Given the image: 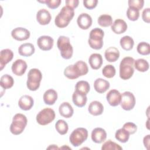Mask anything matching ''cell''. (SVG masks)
<instances>
[{"label":"cell","instance_id":"44dd1931","mask_svg":"<svg viewBox=\"0 0 150 150\" xmlns=\"http://www.w3.org/2000/svg\"><path fill=\"white\" fill-rule=\"evenodd\" d=\"M88 62L91 69L93 70L99 69L103 64L102 56L99 53H93L89 57Z\"/></svg>","mask_w":150,"mask_h":150},{"label":"cell","instance_id":"9c48e42d","mask_svg":"<svg viewBox=\"0 0 150 150\" xmlns=\"http://www.w3.org/2000/svg\"><path fill=\"white\" fill-rule=\"evenodd\" d=\"M135 98L134 95L130 91H125L121 94L120 104L122 109L129 111L133 109L135 105Z\"/></svg>","mask_w":150,"mask_h":150},{"label":"cell","instance_id":"83f0119b","mask_svg":"<svg viewBox=\"0 0 150 150\" xmlns=\"http://www.w3.org/2000/svg\"><path fill=\"white\" fill-rule=\"evenodd\" d=\"M64 75L69 79L73 80L80 77L79 73L74 64H71L66 67L64 70Z\"/></svg>","mask_w":150,"mask_h":150},{"label":"cell","instance_id":"7bdbcfd3","mask_svg":"<svg viewBox=\"0 0 150 150\" xmlns=\"http://www.w3.org/2000/svg\"><path fill=\"white\" fill-rule=\"evenodd\" d=\"M125 130H126L129 134H134L136 132L137 130V126L133 122H126L123 125L122 127Z\"/></svg>","mask_w":150,"mask_h":150},{"label":"cell","instance_id":"f1b7e54d","mask_svg":"<svg viewBox=\"0 0 150 150\" xmlns=\"http://www.w3.org/2000/svg\"><path fill=\"white\" fill-rule=\"evenodd\" d=\"M120 43L124 50L129 51L133 48L134 42L131 37L129 36H124L121 38Z\"/></svg>","mask_w":150,"mask_h":150},{"label":"cell","instance_id":"ee69618b","mask_svg":"<svg viewBox=\"0 0 150 150\" xmlns=\"http://www.w3.org/2000/svg\"><path fill=\"white\" fill-rule=\"evenodd\" d=\"M98 3L97 0H84L83 5L88 9H93L96 7Z\"/></svg>","mask_w":150,"mask_h":150},{"label":"cell","instance_id":"8fae6325","mask_svg":"<svg viewBox=\"0 0 150 150\" xmlns=\"http://www.w3.org/2000/svg\"><path fill=\"white\" fill-rule=\"evenodd\" d=\"M30 32L22 27H18L13 29L11 32L12 37L18 41H23L27 40L30 37Z\"/></svg>","mask_w":150,"mask_h":150},{"label":"cell","instance_id":"ab89813d","mask_svg":"<svg viewBox=\"0 0 150 150\" xmlns=\"http://www.w3.org/2000/svg\"><path fill=\"white\" fill-rule=\"evenodd\" d=\"M127 16L129 20L135 21L139 18V12L137 9L128 8L127 11Z\"/></svg>","mask_w":150,"mask_h":150},{"label":"cell","instance_id":"3957f363","mask_svg":"<svg viewBox=\"0 0 150 150\" xmlns=\"http://www.w3.org/2000/svg\"><path fill=\"white\" fill-rule=\"evenodd\" d=\"M28 123L26 117L21 113L16 114L12 119L10 126L11 132L15 135H19L23 132Z\"/></svg>","mask_w":150,"mask_h":150},{"label":"cell","instance_id":"8992f818","mask_svg":"<svg viewBox=\"0 0 150 150\" xmlns=\"http://www.w3.org/2000/svg\"><path fill=\"white\" fill-rule=\"evenodd\" d=\"M42 79V74L39 69L36 68L30 69L28 72V80L26 81L28 88L30 91L37 90L40 86Z\"/></svg>","mask_w":150,"mask_h":150},{"label":"cell","instance_id":"4316f807","mask_svg":"<svg viewBox=\"0 0 150 150\" xmlns=\"http://www.w3.org/2000/svg\"><path fill=\"white\" fill-rule=\"evenodd\" d=\"M72 100L75 105L78 107H83L86 104L87 98L86 95L74 91L72 95Z\"/></svg>","mask_w":150,"mask_h":150},{"label":"cell","instance_id":"cb8c5ba5","mask_svg":"<svg viewBox=\"0 0 150 150\" xmlns=\"http://www.w3.org/2000/svg\"><path fill=\"white\" fill-rule=\"evenodd\" d=\"M59 111L62 117L66 118L71 117L74 112L72 106L68 102L62 103L59 107Z\"/></svg>","mask_w":150,"mask_h":150},{"label":"cell","instance_id":"60d3db41","mask_svg":"<svg viewBox=\"0 0 150 150\" xmlns=\"http://www.w3.org/2000/svg\"><path fill=\"white\" fill-rule=\"evenodd\" d=\"M128 4L129 6L128 8H133L138 11H139L144 6V0H129L128 2Z\"/></svg>","mask_w":150,"mask_h":150},{"label":"cell","instance_id":"603a6c76","mask_svg":"<svg viewBox=\"0 0 150 150\" xmlns=\"http://www.w3.org/2000/svg\"><path fill=\"white\" fill-rule=\"evenodd\" d=\"M88 111L89 113L93 115H100L103 112L104 107L100 102L98 101H93L89 104Z\"/></svg>","mask_w":150,"mask_h":150},{"label":"cell","instance_id":"ffe728a7","mask_svg":"<svg viewBox=\"0 0 150 150\" xmlns=\"http://www.w3.org/2000/svg\"><path fill=\"white\" fill-rule=\"evenodd\" d=\"M104 56L108 62H115L120 57L119 50L115 47H110L105 50Z\"/></svg>","mask_w":150,"mask_h":150},{"label":"cell","instance_id":"484cf974","mask_svg":"<svg viewBox=\"0 0 150 150\" xmlns=\"http://www.w3.org/2000/svg\"><path fill=\"white\" fill-rule=\"evenodd\" d=\"M43 98L46 104L53 105L57 99V93L53 89H49L45 92Z\"/></svg>","mask_w":150,"mask_h":150},{"label":"cell","instance_id":"7a4b0ae2","mask_svg":"<svg viewBox=\"0 0 150 150\" xmlns=\"http://www.w3.org/2000/svg\"><path fill=\"white\" fill-rule=\"evenodd\" d=\"M135 60L131 57H125L122 59L120 64V77L122 80H128L134 73Z\"/></svg>","mask_w":150,"mask_h":150},{"label":"cell","instance_id":"7c38bea8","mask_svg":"<svg viewBox=\"0 0 150 150\" xmlns=\"http://www.w3.org/2000/svg\"><path fill=\"white\" fill-rule=\"evenodd\" d=\"M27 67V64L25 60L17 59L12 63L11 69L14 74L18 76H21L25 73Z\"/></svg>","mask_w":150,"mask_h":150},{"label":"cell","instance_id":"277c9868","mask_svg":"<svg viewBox=\"0 0 150 150\" xmlns=\"http://www.w3.org/2000/svg\"><path fill=\"white\" fill-rule=\"evenodd\" d=\"M104 31L98 28L92 29L89 35L88 43L91 48L95 50L101 49L103 46Z\"/></svg>","mask_w":150,"mask_h":150},{"label":"cell","instance_id":"7dc6e473","mask_svg":"<svg viewBox=\"0 0 150 150\" xmlns=\"http://www.w3.org/2000/svg\"><path fill=\"white\" fill-rule=\"evenodd\" d=\"M149 136L150 135H147L144 138L143 142L145 147L147 149H149Z\"/></svg>","mask_w":150,"mask_h":150},{"label":"cell","instance_id":"7402d4cb","mask_svg":"<svg viewBox=\"0 0 150 150\" xmlns=\"http://www.w3.org/2000/svg\"><path fill=\"white\" fill-rule=\"evenodd\" d=\"M110 83L103 79H97L94 82V88L98 93H105L110 87Z\"/></svg>","mask_w":150,"mask_h":150},{"label":"cell","instance_id":"c3c4849f","mask_svg":"<svg viewBox=\"0 0 150 150\" xmlns=\"http://www.w3.org/2000/svg\"><path fill=\"white\" fill-rule=\"evenodd\" d=\"M47 149H59V148L56 145H51L50 146H49Z\"/></svg>","mask_w":150,"mask_h":150},{"label":"cell","instance_id":"2e32d148","mask_svg":"<svg viewBox=\"0 0 150 150\" xmlns=\"http://www.w3.org/2000/svg\"><path fill=\"white\" fill-rule=\"evenodd\" d=\"M52 19L50 12L45 9H41L36 13V20L41 25H46L50 23Z\"/></svg>","mask_w":150,"mask_h":150},{"label":"cell","instance_id":"74e56055","mask_svg":"<svg viewBox=\"0 0 150 150\" xmlns=\"http://www.w3.org/2000/svg\"><path fill=\"white\" fill-rule=\"evenodd\" d=\"M74 65L79 71L80 76H82L87 74L88 71V69L86 62L82 60H79L75 63Z\"/></svg>","mask_w":150,"mask_h":150},{"label":"cell","instance_id":"52a82bcc","mask_svg":"<svg viewBox=\"0 0 150 150\" xmlns=\"http://www.w3.org/2000/svg\"><path fill=\"white\" fill-rule=\"evenodd\" d=\"M88 137L87 130L82 127L77 128L73 130L69 137V141L71 144L75 147L81 145Z\"/></svg>","mask_w":150,"mask_h":150},{"label":"cell","instance_id":"ac0fdd59","mask_svg":"<svg viewBox=\"0 0 150 150\" xmlns=\"http://www.w3.org/2000/svg\"><path fill=\"white\" fill-rule=\"evenodd\" d=\"M34 104L33 98L28 95L22 96L19 100L18 105L19 108L24 111H28L32 108Z\"/></svg>","mask_w":150,"mask_h":150},{"label":"cell","instance_id":"d6a6232c","mask_svg":"<svg viewBox=\"0 0 150 150\" xmlns=\"http://www.w3.org/2000/svg\"><path fill=\"white\" fill-rule=\"evenodd\" d=\"M129 134L123 128H120L118 129L115 134V137L116 139H117L118 141L122 143H125L127 142L129 138Z\"/></svg>","mask_w":150,"mask_h":150},{"label":"cell","instance_id":"bcb514c9","mask_svg":"<svg viewBox=\"0 0 150 150\" xmlns=\"http://www.w3.org/2000/svg\"><path fill=\"white\" fill-rule=\"evenodd\" d=\"M65 2L67 6H69L70 8L74 9L78 6L79 1V0H67Z\"/></svg>","mask_w":150,"mask_h":150},{"label":"cell","instance_id":"f6af8a7d","mask_svg":"<svg viewBox=\"0 0 150 150\" xmlns=\"http://www.w3.org/2000/svg\"><path fill=\"white\" fill-rule=\"evenodd\" d=\"M142 18L144 22L149 23L150 22V8L144 9L142 13Z\"/></svg>","mask_w":150,"mask_h":150},{"label":"cell","instance_id":"5bb4252c","mask_svg":"<svg viewBox=\"0 0 150 150\" xmlns=\"http://www.w3.org/2000/svg\"><path fill=\"white\" fill-rule=\"evenodd\" d=\"M77 23L80 29L87 30L92 25V18L88 13H82L78 16Z\"/></svg>","mask_w":150,"mask_h":150},{"label":"cell","instance_id":"d590c367","mask_svg":"<svg viewBox=\"0 0 150 150\" xmlns=\"http://www.w3.org/2000/svg\"><path fill=\"white\" fill-rule=\"evenodd\" d=\"M137 50L141 55H148L150 53V45L145 42H140L137 45Z\"/></svg>","mask_w":150,"mask_h":150},{"label":"cell","instance_id":"5b68a950","mask_svg":"<svg viewBox=\"0 0 150 150\" xmlns=\"http://www.w3.org/2000/svg\"><path fill=\"white\" fill-rule=\"evenodd\" d=\"M57 46L60 52V54L63 59H70L72 57L73 49L68 37L60 36L57 39Z\"/></svg>","mask_w":150,"mask_h":150},{"label":"cell","instance_id":"e0dca14e","mask_svg":"<svg viewBox=\"0 0 150 150\" xmlns=\"http://www.w3.org/2000/svg\"><path fill=\"white\" fill-rule=\"evenodd\" d=\"M13 57V53L9 49H5L0 52V66L2 70L6 64L10 62Z\"/></svg>","mask_w":150,"mask_h":150},{"label":"cell","instance_id":"6da1fadb","mask_svg":"<svg viewBox=\"0 0 150 150\" xmlns=\"http://www.w3.org/2000/svg\"><path fill=\"white\" fill-rule=\"evenodd\" d=\"M74 15V9L69 6H64L54 19L55 25L59 28H63L68 26Z\"/></svg>","mask_w":150,"mask_h":150},{"label":"cell","instance_id":"f546056e","mask_svg":"<svg viewBox=\"0 0 150 150\" xmlns=\"http://www.w3.org/2000/svg\"><path fill=\"white\" fill-rule=\"evenodd\" d=\"M14 84V80L13 77L8 74H4L1 77V80H0V85L2 88L4 89H8L11 88Z\"/></svg>","mask_w":150,"mask_h":150},{"label":"cell","instance_id":"1f68e13d","mask_svg":"<svg viewBox=\"0 0 150 150\" xmlns=\"http://www.w3.org/2000/svg\"><path fill=\"white\" fill-rule=\"evenodd\" d=\"M134 66L138 71L145 72L149 69L148 62L144 59H138L134 61Z\"/></svg>","mask_w":150,"mask_h":150},{"label":"cell","instance_id":"4dcf8cb0","mask_svg":"<svg viewBox=\"0 0 150 150\" xmlns=\"http://www.w3.org/2000/svg\"><path fill=\"white\" fill-rule=\"evenodd\" d=\"M75 89V91L80 93L83 94L87 95V94L89 92L90 89V84L86 81L80 80L76 84Z\"/></svg>","mask_w":150,"mask_h":150},{"label":"cell","instance_id":"d6986e66","mask_svg":"<svg viewBox=\"0 0 150 150\" xmlns=\"http://www.w3.org/2000/svg\"><path fill=\"white\" fill-rule=\"evenodd\" d=\"M111 30L116 34L124 33L127 29V24L125 21L121 19H117L111 25Z\"/></svg>","mask_w":150,"mask_h":150},{"label":"cell","instance_id":"b9f144b4","mask_svg":"<svg viewBox=\"0 0 150 150\" xmlns=\"http://www.w3.org/2000/svg\"><path fill=\"white\" fill-rule=\"evenodd\" d=\"M40 3H43V4H45L50 9H56L57 8L62 1L61 0H45V1H38Z\"/></svg>","mask_w":150,"mask_h":150},{"label":"cell","instance_id":"8d00e7d4","mask_svg":"<svg viewBox=\"0 0 150 150\" xmlns=\"http://www.w3.org/2000/svg\"><path fill=\"white\" fill-rule=\"evenodd\" d=\"M122 149V148L120 145L110 139L105 142L101 146L102 150H121Z\"/></svg>","mask_w":150,"mask_h":150},{"label":"cell","instance_id":"9a60e30c","mask_svg":"<svg viewBox=\"0 0 150 150\" xmlns=\"http://www.w3.org/2000/svg\"><path fill=\"white\" fill-rule=\"evenodd\" d=\"M91 137L94 142L100 144L105 140L107 138V133L105 129L102 128H96L92 131Z\"/></svg>","mask_w":150,"mask_h":150},{"label":"cell","instance_id":"f35d334b","mask_svg":"<svg viewBox=\"0 0 150 150\" xmlns=\"http://www.w3.org/2000/svg\"><path fill=\"white\" fill-rule=\"evenodd\" d=\"M115 69L111 64L105 66L102 70V73L103 76L108 79L113 77L115 75Z\"/></svg>","mask_w":150,"mask_h":150},{"label":"cell","instance_id":"ba28073f","mask_svg":"<svg viewBox=\"0 0 150 150\" xmlns=\"http://www.w3.org/2000/svg\"><path fill=\"white\" fill-rule=\"evenodd\" d=\"M55 118L54 111L50 108L42 110L36 115V121L41 125H46L52 122Z\"/></svg>","mask_w":150,"mask_h":150},{"label":"cell","instance_id":"836d02e7","mask_svg":"<svg viewBox=\"0 0 150 150\" xmlns=\"http://www.w3.org/2000/svg\"><path fill=\"white\" fill-rule=\"evenodd\" d=\"M55 128L60 135L66 134L69 129L67 123L63 120H59L55 124Z\"/></svg>","mask_w":150,"mask_h":150},{"label":"cell","instance_id":"d4e9b609","mask_svg":"<svg viewBox=\"0 0 150 150\" xmlns=\"http://www.w3.org/2000/svg\"><path fill=\"white\" fill-rule=\"evenodd\" d=\"M35 51L34 46L30 43L22 44L18 48V52L21 56L29 57L32 55Z\"/></svg>","mask_w":150,"mask_h":150},{"label":"cell","instance_id":"4fadbf2b","mask_svg":"<svg viewBox=\"0 0 150 150\" xmlns=\"http://www.w3.org/2000/svg\"><path fill=\"white\" fill-rule=\"evenodd\" d=\"M121 98V93L115 89L110 90L106 96V98L108 104L112 107L117 106L120 104Z\"/></svg>","mask_w":150,"mask_h":150},{"label":"cell","instance_id":"e575fe53","mask_svg":"<svg viewBox=\"0 0 150 150\" xmlns=\"http://www.w3.org/2000/svg\"><path fill=\"white\" fill-rule=\"evenodd\" d=\"M98 25L102 27H108L111 26L112 23V17L107 14L100 15L97 20Z\"/></svg>","mask_w":150,"mask_h":150},{"label":"cell","instance_id":"30bf717a","mask_svg":"<svg viewBox=\"0 0 150 150\" xmlns=\"http://www.w3.org/2000/svg\"><path fill=\"white\" fill-rule=\"evenodd\" d=\"M54 40L49 36H41L37 40V45L39 49L43 51L52 49L53 46Z\"/></svg>","mask_w":150,"mask_h":150}]
</instances>
